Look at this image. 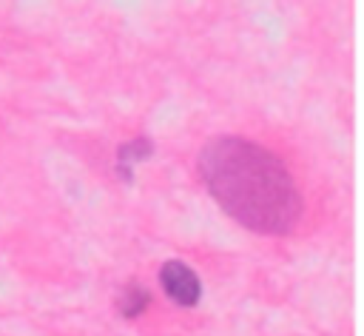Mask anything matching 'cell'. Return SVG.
<instances>
[{
	"label": "cell",
	"mask_w": 364,
	"mask_h": 336,
	"mask_svg": "<svg viewBox=\"0 0 364 336\" xmlns=\"http://www.w3.org/2000/svg\"><path fill=\"white\" fill-rule=\"evenodd\" d=\"M199 171L213 199L256 233H290L301 216V194L290 171L250 140H210L199 154Z\"/></svg>",
	"instance_id": "obj_1"
},
{
	"label": "cell",
	"mask_w": 364,
	"mask_h": 336,
	"mask_svg": "<svg viewBox=\"0 0 364 336\" xmlns=\"http://www.w3.org/2000/svg\"><path fill=\"white\" fill-rule=\"evenodd\" d=\"M159 282H162L165 293L171 296V302L185 305V308H191V305L199 302V293H202L199 276L185 262H176V259L165 262L162 271H159Z\"/></svg>",
	"instance_id": "obj_2"
},
{
	"label": "cell",
	"mask_w": 364,
	"mask_h": 336,
	"mask_svg": "<svg viewBox=\"0 0 364 336\" xmlns=\"http://www.w3.org/2000/svg\"><path fill=\"white\" fill-rule=\"evenodd\" d=\"M151 151H154V145H151V140H145V137H136L134 142L122 145V148H119V168H122V177L131 179V177H128V165H134V162L151 157Z\"/></svg>",
	"instance_id": "obj_3"
},
{
	"label": "cell",
	"mask_w": 364,
	"mask_h": 336,
	"mask_svg": "<svg viewBox=\"0 0 364 336\" xmlns=\"http://www.w3.org/2000/svg\"><path fill=\"white\" fill-rule=\"evenodd\" d=\"M145 305H148V290L145 288H128L125 290V296L119 299V310H122V316L125 319H134V316H139L142 310H145Z\"/></svg>",
	"instance_id": "obj_4"
}]
</instances>
